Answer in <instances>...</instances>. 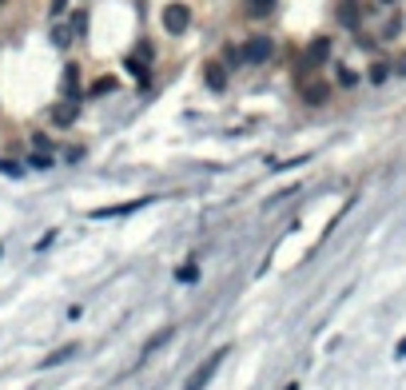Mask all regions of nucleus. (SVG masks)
<instances>
[{
  "instance_id": "obj_7",
  "label": "nucleus",
  "mask_w": 406,
  "mask_h": 390,
  "mask_svg": "<svg viewBox=\"0 0 406 390\" xmlns=\"http://www.w3.org/2000/svg\"><path fill=\"white\" fill-rule=\"evenodd\" d=\"M148 200H136V203H112V207H96L92 211V220H112V215H132V211H140Z\"/></svg>"
},
{
  "instance_id": "obj_23",
  "label": "nucleus",
  "mask_w": 406,
  "mask_h": 390,
  "mask_svg": "<svg viewBox=\"0 0 406 390\" xmlns=\"http://www.w3.org/2000/svg\"><path fill=\"white\" fill-rule=\"evenodd\" d=\"M68 12V0H52V16H64Z\"/></svg>"
},
{
  "instance_id": "obj_11",
  "label": "nucleus",
  "mask_w": 406,
  "mask_h": 390,
  "mask_svg": "<svg viewBox=\"0 0 406 390\" xmlns=\"http://www.w3.org/2000/svg\"><path fill=\"white\" fill-rule=\"evenodd\" d=\"M339 21H343L346 28H358V0H343V4H339Z\"/></svg>"
},
{
  "instance_id": "obj_13",
  "label": "nucleus",
  "mask_w": 406,
  "mask_h": 390,
  "mask_svg": "<svg viewBox=\"0 0 406 390\" xmlns=\"http://www.w3.org/2000/svg\"><path fill=\"white\" fill-rule=\"evenodd\" d=\"M172 335H175V327H163L160 335H155V339H148V347H143V359H148V354H155V350H160L163 342L172 339Z\"/></svg>"
},
{
  "instance_id": "obj_2",
  "label": "nucleus",
  "mask_w": 406,
  "mask_h": 390,
  "mask_svg": "<svg viewBox=\"0 0 406 390\" xmlns=\"http://www.w3.org/2000/svg\"><path fill=\"white\" fill-rule=\"evenodd\" d=\"M160 24H163V32L180 36V32H187V24H192V9H187V4H180V0H172V4H163Z\"/></svg>"
},
{
  "instance_id": "obj_9",
  "label": "nucleus",
  "mask_w": 406,
  "mask_h": 390,
  "mask_svg": "<svg viewBox=\"0 0 406 390\" xmlns=\"http://www.w3.org/2000/svg\"><path fill=\"white\" fill-rule=\"evenodd\" d=\"M203 80H207V88H212V92H224V88H227V72H224V64L212 60L207 68H203Z\"/></svg>"
},
{
  "instance_id": "obj_10",
  "label": "nucleus",
  "mask_w": 406,
  "mask_h": 390,
  "mask_svg": "<svg viewBox=\"0 0 406 390\" xmlns=\"http://www.w3.org/2000/svg\"><path fill=\"white\" fill-rule=\"evenodd\" d=\"M64 100H80V68L76 64L64 68Z\"/></svg>"
},
{
  "instance_id": "obj_8",
  "label": "nucleus",
  "mask_w": 406,
  "mask_h": 390,
  "mask_svg": "<svg viewBox=\"0 0 406 390\" xmlns=\"http://www.w3.org/2000/svg\"><path fill=\"white\" fill-rule=\"evenodd\" d=\"M303 100H307V104H315V108H319V104H327V100H331V84H323V80L303 84Z\"/></svg>"
},
{
  "instance_id": "obj_25",
  "label": "nucleus",
  "mask_w": 406,
  "mask_h": 390,
  "mask_svg": "<svg viewBox=\"0 0 406 390\" xmlns=\"http://www.w3.org/2000/svg\"><path fill=\"white\" fill-rule=\"evenodd\" d=\"M395 354H398V359H406V339H402V342H398V347H395Z\"/></svg>"
},
{
  "instance_id": "obj_21",
  "label": "nucleus",
  "mask_w": 406,
  "mask_h": 390,
  "mask_svg": "<svg viewBox=\"0 0 406 390\" xmlns=\"http://www.w3.org/2000/svg\"><path fill=\"white\" fill-rule=\"evenodd\" d=\"M175 275H180V279H183V283H192V279H195V275H199V271H195V267H180V271H175Z\"/></svg>"
},
{
  "instance_id": "obj_5",
  "label": "nucleus",
  "mask_w": 406,
  "mask_h": 390,
  "mask_svg": "<svg viewBox=\"0 0 406 390\" xmlns=\"http://www.w3.org/2000/svg\"><path fill=\"white\" fill-rule=\"evenodd\" d=\"M148 60H152V44H140V48H136V56H128V60H124V68H132V76L148 80Z\"/></svg>"
},
{
  "instance_id": "obj_14",
  "label": "nucleus",
  "mask_w": 406,
  "mask_h": 390,
  "mask_svg": "<svg viewBox=\"0 0 406 390\" xmlns=\"http://www.w3.org/2000/svg\"><path fill=\"white\" fill-rule=\"evenodd\" d=\"M72 354H76V342H68V347H60V350H52V354H48V359H44V362H40V367L48 370V367H56V362L72 359Z\"/></svg>"
},
{
  "instance_id": "obj_17",
  "label": "nucleus",
  "mask_w": 406,
  "mask_h": 390,
  "mask_svg": "<svg viewBox=\"0 0 406 390\" xmlns=\"http://www.w3.org/2000/svg\"><path fill=\"white\" fill-rule=\"evenodd\" d=\"M28 163H32V168H40V171H44V168H52V163H56V160H52L48 151H36V156H32Z\"/></svg>"
},
{
  "instance_id": "obj_20",
  "label": "nucleus",
  "mask_w": 406,
  "mask_h": 390,
  "mask_svg": "<svg viewBox=\"0 0 406 390\" xmlns=\"http://www.w3.org/2000/svg\"><path fill=\"white\" fill-rule=\"evenodd\" d=\"M339 84H343V88H351V84H358V76H355V72H346V68H339Z\"/></svg>"
},
{
  "instance_id": "obj_6",
  "label": "nucleus",
  "mask_w": 406,
  "mask_h": 390,
  "mask_svg": "<svg viewBox=\"0 0 406 390\" xmlns=\"http://www.w3.org/2000/svg\"><path fill=\"white\" fill-rule=\"evenodd\" d=\"M76 116H80V100H64L52 108V124L56 128H68V124H76Z\"/></svg>"
},
{
  "instance_id": "obj_22",
  "label": "nucleus",
  "mask_w": 406,
  "mask_h": 390,
  "mask_svg": "<svg viewBox=\"0 0 406 390\" xmlns=\"http://www.w3.org/2000/svg\"><path fill=\"white\" fill-rule=\"evenodd\" d=\"M0 171H4V175H21V168H16L12 160H0Z\"/></svg>"
},
{
  "instance_id": "obj_15",
  "label": "nucleus",
  "mask_w": 406,
  "mask_h": 390,
  "mask_svg": "<svg viewBox=\"0 0 406 390\" xmlns=\"http://www.w3.org/2000/svg\"><path fill=\"white\" fill-rule=\"evenodd\" d=\"M52 44H56V48H68V44H72V28L56 24V28H52Z\"/></svg>"
},
{
  "instance_id": "obj_18",
  "label": "nucleus",
  "mask_w": 406,
  "mask_h": 390,
  "mask_svg": "<svg viewBox=\"0 0 406 390\" xmlns=\"http://www.w3.org/2000/svg\"><path fill=\"white\" fill-rule=\"evenodd\" d=\"M84 28H88V16L76 12V16H72V36H84Z\"/></svg>"
},
{
  "instance_id": "obj_12",
  "label": "nucleus",
  "mask_w": 406,
  "mask_h": 390,
  "mask_svg": "<svg viewBox=\"0 0 406 390\" xmlns=\"http://www.w3.org/2000/svg\"><path fill=\"white\" fill-rule=\"evenodd\" d=\"M116 88H120V80H116V76H100V80L88 88V96L96 100V96H108V92H116Z\"/></svg>"
},
{
  "instance_id": "obj_4",
  "label": "nucleus",
  "mask_w": 406,
  "mask_h": 390,
  "mask_svg": "<svg viewBox=\"0 0 406 390\" xmlns=\"http://www.w3.org/2000/svg\"><path fill=\"white\" fill-rule=\"evenodd\" d=\"M331 56V36H315V40L307 44V60H303V68H319V64Z\"/></svg>"
},
{
  "instance_id": "obj_1",
  "label": "nucleus",
  "mask_w": 406,
  "mask_h": 390,
  "mask_svg": "<svg viewBox=\"0 0 406 390\" xmlns=\"http://www.w3.org/2000/svg\"><path fill=\"white\" fill-rule=\"evenodd\" d=\"M224 359H227V347L212 350V354H207V359H203L199 367L192 370V379L183 382V390H203V386H207V382L215 379V374H219V367H224Z\"/></svg>"
},
{
  "instance_id": "obj_19",
  "label": "nucleus",
  "mask_w": 406,
  "mask_h": 390,
  "mask_svg": "<svg viewBox=\"0 0 406 390\" xmlns=\"http://www.w3.org/2000/svg\"><path fill=\"white\" fill-rule=\"evenodd\" d=\"M271 4H275V0H247V9L259 12V16H263V12H271Z\"/></svg>"
},
{
  "instance_id": "obj_27",
  "label": "nucleus",
  "mask_w": 406,
  "mask_h": 390,
  "mask_svg": "<svg viewBox=\"0 0 406 390\" xmlns=\"http://www.w3.org/2000/svg\"><path fill=\"white\" fill-rule=\"evenodd\" d=\"M287 390H299V386H287Z\"/></svg>"
},
{
  "instance_id": "obj_16",
  "label": "nucleus",
  "mask_w": 406,
  "mask_h": 390,
  "mask_svg": "<svg viewBox=\"0 0 406 390\" xmlns=\"http://www.w3.org/2000/svg\"><path fill=\"white\" fill-rule=\"evenodd\" d=\"M386 76H390V64H383V60H378V64H371V84H383Z\"/></svg>"
},
{
  "instance_id": "obj_3",
  "label": "nucleus",
  "mask_w": 406,
  "mask_h": 390,
  "mask_svg": "<svg viewBox=\"0 0 406 390\" xmlns=\"http://www.w3.org/2000/svg\"><path fill=\"white\" fill-rule=\"evenodd\" d=\"M275 56V40L271 36H251V40L243 44V60L247 64H267Z\"/></svg>"
},
{
  "instance_id": "obj_24",
  "label": "nucleus",
  "mask_w": 406,
  "mask_h": 390,
  "mask_svg": "<svg viewBox=\"0 0 406 390\" xmlns=\"http://www.w3.org/2000/svg\"><path fill=\"white\" fill-rule=\"evenodd\" d=\"M390 68H395V72H398V76H406V52H402V56H398V60H395V64H390Z\"/></svg>"
},
{
  "instance_id": "obj_26",
  "label": "nucleus",
  "mask_w": 406,
  "mask_h": 390,
  "mask_svg": "<svg viewBox=\"0 0 406 390\" xmlns=\"http://www.w3.org/2000/svg\"><path fill=\"white\" fill-rule=\"evenodd\" d=\"M383 4H395V0H383Z\"/></svg>"
}]
</instances>
